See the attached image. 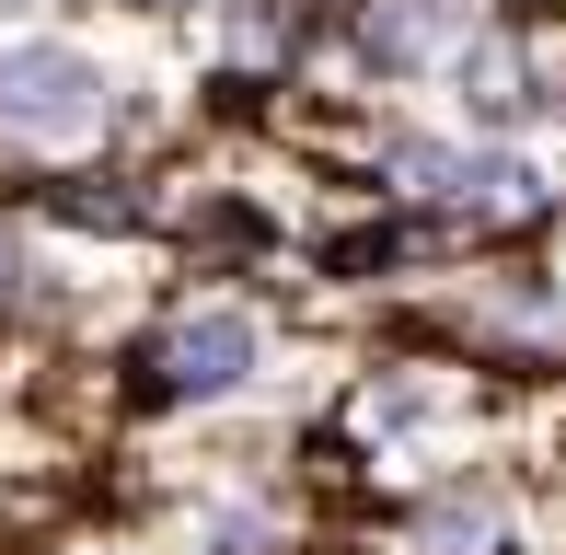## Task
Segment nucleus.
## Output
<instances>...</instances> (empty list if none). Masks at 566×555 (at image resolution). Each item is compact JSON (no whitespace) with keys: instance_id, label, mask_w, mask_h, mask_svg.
<instances>
[{"instance_id":"1","label":"nucleus","mask_w":566,"mask_h":555,"mask_svg":"<svg viewBox=\"0 0 566 555\" xmlns=\"http://www.w3.org/2000/svg\"><path fill=\"white\" fill-rule=\"evenodd\" d=\"M163 116L139 105L116 59H93L82 35H0V174L12 163H150Z\"/></svg>"},{"instance_id":"2","label":"nucleus","mask_w":566,"mask_h":555,"mask_svg":"<svg viewBox=\"0 0 566 555\" xmlns=\"http://www.w3.org/2000/svg\"><path fill=\"white\" fill-rule=\"evenodd\" d=\"M35 278H46V232L0 197V336L23 324V301H35Z\"/></svg>"},{"instance_id":"3","label":"nucleus","mask_w":566,"mask_h":555,"mask_svg":"<svg viewBox=\"0 0 566 555\" xmlns=\"http://www.w3.org/2000/svg\"><path fill=\"white\" fill-rule=\"evenodd\" d=\"M116 12H139V23H209L220 0H116Z\"/></svg>"}]
</instances>
